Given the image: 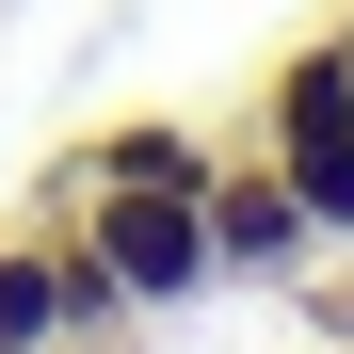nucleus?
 <instances>
[{
  "label": "nucleus",
  "instance_id": "nucleus-1",
  "mask_svg": "<svg viewBox=\"0 0 354 354\" xmlns=\"http://www.w3.org/2000/svg\"><path fill=\"white\" fill-rule=\"evenodd\" d=\"M145 306L113 290V258L81 242L65 209H17L0 225V354H65V338H129Z\"/></svg>",
  "mask_w": 354,
  "mask_h": 354
},
{
  "label": "nucleus",
  "instance_id": "nucleus-2",
  "mask_svg": "<svg viewBox=\"0 0 354 354\" xmlns=\"http://www.w3.org/2000/svg\"><path fill=\"white\" fill-rule=\"evenodd\" d=\"M209 258H225V290H306L322 225H306L274 145H209Z\"/></svg>",
  "mask_w": 354,
  "mask_h": 354
},
{
  "label": "nucleus",
  "instance_id": "nucleus-3",
  "mask_svg": "<svg viewBox=\"0 0 354 354\" xmlns=\"http://www.w3.org/2000/svg\"><path fill=\"white\" fill-rule=\"evenodd\" d=\"M306 129H354V32L274 48V81H258V145H306Z\"/></svg>",
  "mask_w": 354,
  "mask_h": 354
},
{
  "label": "nucleus",
  "instance_id": "nucleus-4",
  "mask_svg": "<svg viewBox=\"0 0 354 354\" xmlns=\"http://www.w3.org/2000/svg\"><path fill=\"white\" fill-rule=\"evenodd\" d=\"M274 161H290V194H306L322 258H354V129H306V145H274Z\"/></svg>",
  "mask_w": 354,
  "mask_h": 354
},
{
  "label": "nucleus",
  "instance_id": "nucleus-5",
  "mask_svg": "<svg viewBox=\"0 0 354 354\" xmlns=\"http://www.w3.org/2000/svg\"><path fill=\"white\" fill-rule=\"evenodd\" d=\"M306 322H322V338H338V354H354V274H338V290H322V274H306Z\"/></svg>",
  "mask_w": 354,
  "mask_h": 354
}]
</instances>
